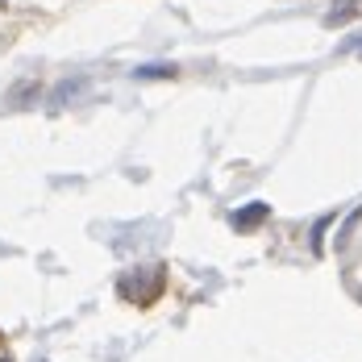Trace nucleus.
Listing matches in <instances>:
<instances>
[{"label":"nucleus","instance_id":"nucleus-1","mask_svg":"<svg viewBox=\"0 0 362 362\" xmlns=\"http://www.w3.org/2000/svg\"><path fill=\"white\" fill-rule=\"evenodd\" d=\"M262 217H267V209L262 204H250V213H238V225H258Z\"/></svg>","mask_w":362,"mask_h":362},{"label":"nucleus","instance_id":"nucleus-2","mask_svg":"<svg viewBox=\"0 0 362 362\" xmlns=\"http://www.w3.org/2000/svg\"><path fill=\"white\" fill-rule=\"evenodd\" d=\"M175 75V67H138V79H167Z\"/></svg>","mask_w":362,"mask_h":362},{"label":"nucleus","instance_id":"nucleus-3","mask_svg":"<svg viewBox=\"0 0 362 362\" xmlns=\"http://www.w3.org/2000/svg\"><path fill=\"white\" fill-rule=\"evenodd\" d=\"M0 362H8V358H0Z\"/></svg>","mask_w":362,"mask_h":362}]
</instances>
